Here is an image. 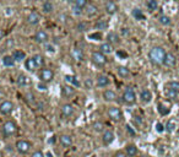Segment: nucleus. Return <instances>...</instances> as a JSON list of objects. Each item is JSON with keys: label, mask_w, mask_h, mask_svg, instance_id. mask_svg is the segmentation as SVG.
Wrapping results in <instances>:
<instances>
[{"label": "nucleus", "mask_w": 179, "mask_h": 157, "mask_svg": "<svg viewBox=\"0 0 179 157\" xmlns=\"http://www.w3.org/2000/svg\"><path fill=\"white\" fill-rule=\"evenodd\" d=\"M166 52L162 47H153L152 49L148 52V59L153 65H162Z\"/></svg>", "instance_id": "nucleus-1"}, {"label": "nucleus", "mask_w": 179, "mask_h": 157, "mask_svg": "<svg viewBox=\"0 0 179 157\" xmlns=\"http://www.w3.org/2000/svg\"><path fill=\"white\" fill-rule=\"evenodd\" d=\"M91 60L94 65H97L99 67L104 66L107 64V57L106 54H103L101 50H97V52H93L92 53V57H91Z\"/></svg>", "instance_id": "nucleus-2"}, {"label": "nucleus", "mask_w": 179, "mask_h": 157, "mask_svg": "<svg viewBox=\"0 0 179 157\" xmlns=\"http://www.w3.org/2000/svg\"><path fill=\"white\" fill-rule=\"evenodd\" d=\"M123 101L125 102L128 104H134L136 102V94H135V91L133 88H125V91L123 92Z\"/></svg>", "instance_id": "nucleus-3"}, {"label": "nucleus", "mask_w": 179, "mask_h": 157, "mask_svg": "<svg viewBox=\"0 0 179 157\" xmlns=\"http://www.w3.org/2000/svg\"><path fill=\"white\" fill-rule=\"evenodd\" d=\"M17 130V128H16V124L13 121L11 120H8V121H5L4 123V125H3V134L4 136H11L16 133Z\"/></svg>", "instance_id": "nucleus-4"}, {"label": "nucleus", "mask_w": 179, "mask_h": 157, "mask_svg": "<svg viewBox=\"0 0 179 157\" xmlns=\"http://www.w3.org/2000/svg\"><path fill=\"white\" fill-rule=\"evenodd\" d=\"M16 150L20 153H27L31 150V142L28 140H18L16 142Z\"/></svg>", "instance_id": "nucleus-5"}, {"label": "nucleus", "mask_w": 179, "mask_h": 157, "mask_svg": "<svg viewBox=\"0 0 179 157\" xmlns=\"http://www.w3.org/2000/svg\"><path fill=\"white\" fill-rule=\"evenodd\" d=\"M39 79H40V81H43V82H45V84L53 81V79H54L53 70H50V69H42V70H40V72H39Z\"/></svg>", "instance_id": "nucleus-6"}, {"label": "nucleus", "mask_w": 179, "mask_h": 157, "mask_svg": "<svg viewBox=\"0 0 179 157\" xmlns=\"http://www.w3.org/2000/svg\"><path fill=\"white\" fill-rule=\"evenodd\" d=\"M108 117L111 118L112 120L118 121V120H120L123 118V113L120 111V108L112 107V108H109V111H108Z\"/></svg>", "instance_id": "nucleus-7"}, {"label": "nucleus", "mask_w": 179, "mask_h": 157, "mask_svg": "<svg viewBox=\"0 0 179 157\" xmlns=\"http://www.w3.org/2000/svg\"><path fill=\"white\" fill-rule=\"evenodd\" d=\"M49 37H48V33L43 30H39L36 32V35H34V40H36L37 43L39 44H43V43H47Z\"/></svg>", "instance_id": "nucleus-8"}, {"label": "nucleus", "mask_w": 179, "mask_h": 157, "mask_svg": "<svg viewBox=\"0 0 179 157\" xmlns=\"http://www.w3.org/2000/svg\"><path fill=\"white\" fill-rule=\"evenodd\" d=\"M104 10L107 13H109V15H114V13L119 10L118 5H116L115 1H113V0H108V1H106L104 4Z\"/></svg>", "instance_id": "nucleus-9"}, {"label": "nucleus", "mask_w": 179, "mask_h": 157, "mask_svg": "<svg viewBox=\"0 0 179 157\" xmlns=\"http://www.w3.org/2000/svg\"><path fill=\"white\" fill-rule=\"evenodd\" d=\"M177 63V59L175 55L173 53H166L164 55V60H163V65H166L167 67H173Z\"/></svg>", "instance_id": "nucleus-10"}, {"label": "nucleus", "mask_w": 179, "mask_h": 157, "mask_svg": "<svg viewBox=\"0 0 179 157\" xmlns=\"http://www.w3.org/2000/svg\"><path fill=\"white\" fill-rule=\"evenodd\" d=\"M13 111V104L12 102L10 101H4L1 104H0V112H1V114H10L11 112Z\"/></svg>", "instance_id": "nucleus-11"}, {"label": "nucleus", "mask_w": 179, "mask_h": 157, "mask_svg": "<svg viewBox=\"0 0 179 157\" xmlns=\"http://www.w3.org/2000/svg\"><path fill=\"white\" fill-rule=\"evenodd\" d=\"M85 12H86V15L90 16V17H92L94 15H97V12H98V8L94 4L92 3H90L86 5V8H85Z\"/></svg>", "instance_id": "nucleus-12"}, {"label": "nucleus", "mask_w": 179, "mask_h": 157, "mask_svg": "<svg viewBox=\"0 0 179 157\" xmlns=\"http://www.w3.org/2000/svg\"><path fill=\"white\" fill-rule=\"evenodd\" d=\"M113 140H114V134H113V131L107 130V131L103 133V135H102V141H103V144H104V145L112 144Z\"/></svg>", "instance_id": "nucleus-13"}, {"label": "nucleus", "mask_w": 179, "mask_h": 157, "mask_svg": "<svg viewBox=\"0 0 179 157\" xmlns=\"http://www.w3.org/2000/svg\"><path fill=\"white\" fill-rule=\"evenodd\" d=\"M61 114H63L64 117H66V118H70L71 115L74 114V107L71 104H69V103L64 104L63 107H61Z\"/></svg>", "instance_id": "nucleus-14"}, {"label": "nucleus", "mask_w": 179, "mask_h": 157, "mask_svg": "<svg viewBox=\"0 0 179 157\" xmlns=\"http://www.w3.org/2000/svg\"><path fill=\"white\" fill-rule=\"evenodd\" d=\"M25 66H26V69L33 72V71H36L38 67H37V64H36V61H34L33 58H30V59H26L25 60Z\"/></svg>", "instance_id": "nucleus-15"}, {"label": "nucleus", "mask_w": 179, "mask_h": 157, "mask_svg": "<svg viewBox=\"0 0 179 157\" xmlns=\"http://www.w3.org/2000/svg\"><path fill=\"white\" fill-rule=\"evenodd\" d=\"M27 22H28L30 25H32V26L38 25L39 23V15H38L37 12L32 11L30 15H28V17H27Z\"/></svg>", "instance_id": "nucleus-16"}, {"label": "nucleus", "mask_w": 179, "mask_h": 157, "mask_svg": "<svg viewBox=\"0 0 179 157\" xmlns=\"http://www.w3.org/2000/svg\"><path fill=\"white\" fill-rule=\"evenodd\" d=\"M99 50L103 53V54H112L113 53V44H111L109 42H106V43H102L101 47H99Z\"/></svg>", "instance_id": "nucleus-17"}, {"label": "nucleus", "mask_w": 179, "mask_h": 157, "mask_svg": "<svg viewBox=\"0 0 179 157\" xmlns=\"http://www.w3.org/2000/svg\"><path fill=\"white\" fill-rule=\"evenodd\" d=\"M109 85V77L106 75H98L97 76V86L98 87H107Z\"/></svg>", "instance_id": "nucleus-18"}, {"label": "nucleus", "mask_w": 179, "mask_h": 157, "mask_svg": "<svg viewBox=\"0 0 179 157\" xmlns=\"http://www.w3.org/2000/svg\"><path fill=\"white\" fill-rule=\"evenodd\" d=\"M71 57L76 60V61H82L84 60V58H85V55H84V52H82L81 49H79V48H74L72 49V52H71Z\"/></svg>", "instance_id": "nucleus-19"}, {"label": "nucleus", "mask_w": 179, "mask_h": 157, "mask_svg": "<svg viewBox=\"0 0 179 157\" xmlns=\"http://www.w3.org/2000/svg\"><path fill=\"white\" fill-rule=\"evenodd\" d=\"M103 98H104V101H107V102H113L116 98V94L113 90H106L104 92H103Z\"/></svg>", "instance_id": "nucleus-20"}, {"label": "nucleus", "mask_w": 179, "mask_h": 157, "mask_svg": "<svg viewBox=\"0 0 179 157\" xmlns=\"http://www.w3.org/2000/svg\"><path fill=\"white\" fill-rule=\"evenodd\" d=\"M60 144L64 147H70L72 145V139L70 135H61L60 136Z\"/></svg>", "instance_id": "nucleus-21"}, {"label": "nucleus", "mask_w": 179, "mask_h": 157, "mask_svg": "<svg viewBox=\"0 0 179 157\" xmlns=\"http://www.w3.org/2000/svg\"><path fill=\"white\" fill-rule=\"evenodd\" d=\"M140 97L142 99V102H145V103H148V102H151V99H152V93H151L150 90H142L141 91V94Z\"/></svg>", "instance_id": "nucleus-22"}, {"label": "nucleus", "mask_w": 179, "mask_h": 157, "mask_svg": "<svg viewBox=\"0 0 179 157\" xmlns=\"http://www.w3.org/2000/svg\"><path fill=\"white\" fill-rule=\"evenodd\" d=\"M107 39H108V42L111 43V44H115V43H119V35L118 33H115V32H109L108 35H107Z\"/></svg>", "instance_id": "nucleus-23"}, {"label": "nucleus", "mask_w": 179, "mask_h": 157, "mask_svg": "<svg viewBox=\"0 0 179 157\" xmlns=\"http://www.w3.org/2000/svg\"><path fill=\"white\" fill-rule=\"evenodd\" d=\"M65 80H66V82L69 85H71V86H75V87H79L80 86V81L77 80L76 76H72V75H66Z\"/></svg>", "instance_id": "nucleus-24"}, {"label": "nucleus", "mask_w": 179, "mask_h": 157, "mask_svg": "<svg viewBox=\"0 0 179 157\" xmlns=\"http://www.w3.org/2000/svg\"><path fill=\"white\" fill-rule=\"evenodd\" d=\"M125 153L128 155V157H134L137 155V147L135 145H128L125 147Z\"/></svg>", "instance_id": "nucleus-25"}, {"label": "nucleus", "mask_w": 179, "mask_h": 157, "mask_svg": "<svg viewBox=\"0 0 179 157\" xmlns=\"http://www.w3.org/2000/svg\"><path fill=\"white\" fill-rule=\"evenodd\" d=\"M12 58L15 59V61H21L26 59V53L23 50H15L12 54Z\"/></svg>", "instance_id": "nucleus-26"}, {"label": "nucleus", "mask_w": 179, "mask_h": 157, "mask_svg": "<svg viewBox=\"0 0 179 157\" xmlns=\"http://www.w3.org/2000/svg\"><path fill=\"white\" fill-rule=\"evenodd\" d=\"M94 28L98 30V31H103V30H107L108 28V22L106 20H99L94 23Z\"/></svg>", "instance_id": "nucleus-27"}, {"label": "nucleus", "mask_w": 179, "mask_h": 157, "mask_svg": "<svg viewBox=\"0 0 179 157\" xmlns=\"http://www.w3.org/2000/svg\"><path fill=\"white\" fill-rule=\"evenodd\" d=\"M15 59L12 58V55H5L4 58H3V64L5 65V66H9V67H11V66H13L15 65Z\"/></svg>", "instance_id": "nucleus-28"}, {"label": "nucleus", "mask_w": 179, "mask_h": 157, "mask_svg": "<svg viewBox=\"0 0 179 157\" xmlns=\"http://www.w3.org/2000/svg\"><path fill=\"white\" fill-rule=\"evenodd\" d=\"M116 71H118V75L120 77H128L129 75H130V70L128 69V67H125V66H118L116 67Z\"/></svg>", "instance_id": "nucleus-29"}, {"label": "nucleus", "mask_w": 179, "mask_h": 157, "mask_svg": "<svg viewBox=\"0 0 179 157\" xmlns=\"http://www.w3.org/2000/svg\"><path fill=\"white\" fill-rule=\"evenodd\" d=\"M61 88H63L64 96H66V97H70V96H72V94L75 93V88H74L71 85H69V86H63Z\"/></svg>", "instance_id": "nucleus-30"}, {"label": "nucleus", "mask_w": 179, "mask_h": 157, "mask_svg": "<svg viewBox=\"0 0 179 157\" xmlns=\"http://www.w3.org/2000/svg\"><path fill=\"white\" fill-rule=\"evenodd\" d=\"M166 96L168 99L170 101H175L178 98V91L175 90H172V88H168V90L166 91Z\"/></svg>", "instance_id": "nucleus-31"}, {"label": "nucleus", "mask_w": 179, "mask_h": 157, "mask_svg": "<svg viewBox=\"0 0 179 157\" xmlns=\"http://www.w3.org/2000/svg\"><path fill=\"white\" fill-rule=\"evenodd\" d=\"M28 84H30V80L26 75H20V76L17 77V85L18 86H27Z\"/></svg>", "instance_id": "nucleus-32"}, {"label": "nucleus", "mask_w": 179, "mask_h": 157, "mask_svg": "<svg viewBox=\"0 0 179 157\" xmlns=\"http://www.w3.org/2000/svg\"><path fill=\"white\" fill-rule=\"evenodd\" d=\"M133 16L136 18V20H145V15H143V12H142V10H140V9H137V8H135V9H133Z\"/></svg>", "instance_id": "nucleus-33"}, {"label": "nucleus", "mask_w": 179, "mask_h": 157, "mask_svg": "<svg viewBox=\"0 0 179 157\" xmlns=\"http://www.w3.org/2000/svg\"><path fill=\"white\" fill-rule=\"evenodd\" d=\"M34 59V61H36V64H37V67H40V66H43L44 65V58L40 55V54H36V55H33L32 57Z\"/></svg>", "instance_id": "nucleus-34"}, {"label": "nucleus", "mask_w": 179, "mask_h": 157, "mask_svg": "<svg viewBox=\"0 0 179 157\" xmlns=\"http://www.w3.org/2000/svg\"><path fill=\"white\" fill-rule=\"evenodd\" d=\"M175 128H177L175 121L174 120H168V123L166 124V128H164V130H167L168 133H173L175 130Z\"/></svg>", "instance_id": "nucleus-35"}, {"label": "nucleus", "mask_w": 179, "mask_h": 157, "mask_svg": "<svg viewBox=\"0 0 179 157\" xmlns=\"http://www.w3.org/2000/svg\"><path fill=\"white\" fill-rule=\"evenodd\" d=\"M158 22L163 26H168V25H170V18L167 15H161L158 17Z\"/></svg>", "instance_id": "nucleus-36"}, {"label": "nucleus", "mask_w": 179, "mask_h": 157, "mask_svg": "<svg viewBox=\"0 0 179 157\" xmlns=\"http://www.w3.org/2000/svg\"><path fill=\"white\" fill-rule=\"evenodd\" d=\"M53 9H54V6H53V4H52L50 1H48V0H47V1L43 3V11H44L45 13L52 12Z\"/></svg>", "instance_id": "nucleus-37"}, {"label": "nucleus", "mask_w": 179, "mask_h": 157, "mask_svg": "<svg viewBox=\"0 0 179 157\" xmlns=\"http://www.w3.org/2000/svg\"><path fill=\"white\" fill-rule=\"evenodd\" d=\"M146 5H147L148 10H151V11H155V10L158 9V3H157V0H148Z\"/></svg>", "instance_id": "nucleus-38"}, {"label": "nucleus", "mask_w": 179, "mask_h": 157, "mask_svg": "<svg viewBox=\"0 0 179 157\" xmlns=\"http://www.w3.org/2000/svg\"><path fill=\"white\" fill-rule=\"evenodd\" d=\"M74 4H75V6H77L80 9H85L86 5L88 4V0H75Z\"/></svg>", "instance_id": "nucleus-39"}, {"label": "nucleus", "mask_w": 179, "mask_h": 157, "mask_svg": "<svg viewBox=\"0 0 179 157\" xmlns=\"http://www.w3.org/2000/svg\"><path fill=\"white\" fill-rule=\"evenodd\" d=\"M158 112L161 113V115H166L169 113V108H167L166 106H163L162 103L158 104Z\"/></svg>", "instance_id": "nucleus-40"}, {"label": "nucleus", "mask_w": 179, "mask_h": 157, "mask_svg": "<svg viewBox=\"0 0 179 157\" xmlns=\"http://www.w3.org/2000/svg\"><path fill=\"white\" fill-rule=\"evenodd\" d=\"M88 30V23L87 22H80L79 25H77V31H80V32H85V31H87Z\"/></svg>", "instance_id": "nucleus-41"}, {"label": "nucleus", "mask_w": 179, "mask_h": 157, "mask_svg": "<svg viewBox=\"0 0 179 157\" xmlns=\"http://www.w3.org/2000/svg\"><path fill=\"white\" fill-rule=\"evenodd\" d=\"M168 88L179 91V82H178V81H169V82H168Z\"/></svg>", "instance_id": "nucleus-42"}, {"label": "nucleus", "mask_w": 179, "mask_h": 157, "mask_svg": "<svg viewBox=\"0 0 179 157\" xmlns=\"http://www.w3.org/2000/svg\"><path fill=\"white\" fill-rule=\"evenodd\" d=\"M90 39H93V40H99L102 38V35H101V32L97 31V32H94V33H91V35L88 36Z\"/></svg>", "instance_id": "nucleus-43"}, {"label": "nucleus", "mask_w": 179, "mask_h": 157, "mask_svg": "<svg viewBox=\"0 0 179 157\" xmlns=\"http://www.w3.org/2000/svg\"><path fill=\"white\" fill-rule=\"evenodd\" d=\"M93 128H94V130L96 131H102L103 130V124H102V123H94V124H93Z\"/></svg>", "instance_id": "nucleus-44"}, {"label": "nucleus", "mask_w": 179, "mask_h": 157, "mask_svg": "<svg viewBox=\"0 0 179 157\" xmlns=\"http://www.w3.org/2000/svg\"><path fill=\"white\" fill-rule=\"evenodd\" d=\"M156 131H157V133H162V131H164V126L161 124V123H157V124H156Z\"/></svg>", "instance_id": "nucleus-45"}, {"label": "nucleus", "mask_w": 179, "mask_h": 157, "mask_svg": "<svg viewBox=\"0 0 179 157\" xmlns=\"http://www.w3.org/2000/svg\"><path fill=\"white\" fill-rule=\"evenodd\" d=\"M37 87H38V90H40V91H47V85H45V82H43V81L42 82H39Z\"/></svg>", "instance_id": "nucleus-46"}, {"label": "nucleus", "mask_w": 179, "mask_h": 157, "mask_svg": "<svg viewBox=\"0 0 179 157\" xmlns=\"http://www.w3.org/2000/svg\"><path fill=\"white\" fill-rule=\"evenodd\" d=\"M72 12L75 13V15H81V13H82V9H80V8H77V6H75V5H74Z\"/></svg>", "instance_id": "nucleus-47"}, {"label": "nucleus", "mask_w": 179, "mask_h": 157, "mask_svg": "<svg viewBox=\"0 0 179 157\" xmlns=\"http://www.w3.org/2000/svg\"><path fill=\"white\" fill-rule=\"evenodd\" d=\"M31 157H44V153L42 151H34Z\"/></svg>", "instance_id": "nucleus-48"}, {"label": "nucleus", "mask_w": 179, "mask_h": 157, "mask_svg": "<svg viewBox=\"0 0 179 157\" xmlns=\"http://www.w3.org/2000/svg\"><path fill=\"white\" fill-rule=\"evenodd\" d=\"M45 50L49 52V53H54V52H55V49H54V47L52 44H47L45 45Z\"/></svg>", "instance_id": "nucleus-49"}, {"label": "nucleus", "mask_w": 179, "mask_h": 157, "mask_svg": "<svg viewBox=\"0 0 179 157\" xmlns=\"http://www.w3.org/2000/svg\"><path fill=\"white\" fill-rule=\"evenodd\" d=\"M114 157H128V155L125 152H123V151H118V152H115Z\"/></svg>", "instance_id": "nucleus-50"}, {"label": "nucleus", "mask_w": 179, "mask_h": 157, "mask_svg": "<svg viewBox=\"0 0 179 157\" xmlns=\"http://www.w3.org/2000/svg\"><path fill=\"white\" fill-rule=\"evenodd\" d=\"M116 55L120 57V58H126V53L123 52V50H118V52H116Z\"/></svg>", "instance_id": "nucleus-51"}, {"label": "nucleus", "mask_w": 179, "mask_h": 157, "mask_svg": "<svg viewBox=\"0 0 179 157\" xmlns=\"http://www.w3.org/2000/svg\"><path fill=\"white\" fill-rule=\"evenodd\" d=\"M126 130H128V133H129L130 135H133V136L135 135V131L133 130V128H131V126H129V125H128V126H126Z\"/></svg>", "instance_id": "nucleus-52"}, {"label": "nucleus", "mask_w": 179, "mask_h": 157, "mask_svg": "<svg viewBox=\"0 0 179 157\" xmlns=\"http://www.w3.org/2000/svg\"><path fill=\"white\" fill-rule=\"evenodd\" d=\"M121 33H123V35H125V36H128V35H129L128 28H121Z\"/></svg>", "instance_id": "nucleus-53"}, {"label": "nucleus", "mask_w": 179, "mask_h": 157, "mask_svg": "<svg viewBox=\"0 0 179 157\" xmlns=\"http://www.w3.org/2000/svg\"><path fill=\"white\" fill-rule=\"evenodd\" d=\"M4 38V31L1 30V28H0V40H1Z\"/></svg>", "instance_id": "nucleus-54"}, {"label": "nucleus", "mask_w": 179, "mask_h": 157, "mask_svg": "<svg viewBox=\"0 0 179 157\" xmlns=\"http://www.w3.org/2000/svg\"><path fill=\"white\" fill-rule=\"evenodd\" d=\"M86 85H87V87H88V86L91 87V85H92V84H91V80H88V79H87V80H86Z\"/></svg>", "instance_id": "nucleus-55"}, {"label": "nucleus", "mask_w": 179, "mask_h": 157, "mask_svg": "<svg viewBox=\"0 0 179 157\" xmlns=\"http://www.w3.org/2000/svg\"><path fill=\"white\" fill-rule=\"evenodd\" d=\"M45 156H47V157H53V155H52L50 152H47V155H45Z\"/></svg>", "instance_id": "nucleus-56"}, {"label": "nucleus", "mask_w": 179, "mask_h": 157, "mask_svg": "<svg viewBox=\"0 0 179 157\" xmlns=\"http://www.w3.org/2000/svg\"><path fill=\"white\" fill-rule=\"evenodd\" d=\"M67 1H69V3H74V1H75V0H67Z\"/></svg>", "instance_id": "nucleus-57"}]
</instances>
